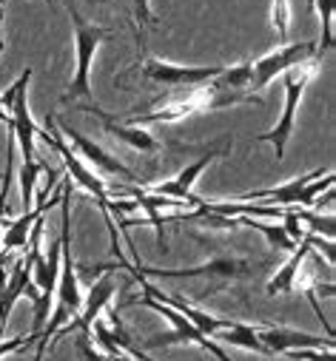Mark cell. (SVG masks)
<instances>
[{
    "mask_svg": "<svg viewBox=\"0 0 336 361\" xmlns=\"http://www.w3.org/2000/svg\"><path fill=\"white\" fill-rule=\"evenodd\" d=\"M242 103H263V97L251 94V92H228V88H220L214 82H203L194 88H186L183 97L165 100L160 103L154 111L148 114H128V126H154V123H180L186 117L194 114H211V111H222L231 106H242Z\"/></svg>",
    "mask_w": 336,
    "mask_h": 361,
    "instance_id": "6da1fadb",
    "label": "cell"
},
{
    "mask_svg": "<svg viewBox=\"0 0 336 361\" xmlns=\"http://www.w3.org/2000/svg\"><path fill=\"white\" fill-rule=\"evenodd\" d=\"M68 18H71V29H74L77 68H74V77L66 88V94H63V106H74V109L83 111L89 106H97L95 92H92V60H95V51L103 46V40L114 37V32L83 20L74 6H68Z\"/></svg>",
    "mask_w": 336,
    "mask_h": 361,
    "instance_id": "7a4b0ae2",
    "label": "cell"
},
{
    "mask_svg": "<svg viewBox=\"0 0 336 361\" xmlns=\"http://www.w3.org/2000/svg\"><path fill=\"white\" fill-rule=\"evenodd\" d=\"M257 267H268V262H254L239 256H214L205 264L197 267H145V264H134L137 274H143L145 279H205V290H200V296H211L220 288L231 285V282H242L254 276Z\"/></svg>",
    "mask_w": 336,
    "mask_h": 361,
    "instance_id": "3957f363",
    "label": "cell"
},
{
    "mask_svg": "<svg viewBox=\"0 0 336 361\" xmlns=\"http://www.w3.org/2000/svg\"><path fill=\"white\" fill-rule=\"evenodd\" d=\"M333 188V171L330 168H316L308 171L296 179L277 185V188H263V191H248L239 194L236 202H271V205H282V208H311L322 191Z\"/></svg>",
    "mask_w": 336,
    "mask_h": 361,
    "instance_id": "277c9868",
    "label": "cell"
},
{
    "mask_svg": "<svg viewBox=\"0 0 336 361\" xmlns=\"http://www.w3.org/2000/svg\"><path fill=\"white\" fill-rule=\"evenodd\" d=\"M322 68V60L313 57V60H305L294 68L285 71V109H282V117L277 120V126L265 134L257 137V142H271L274 145V154H277V162L285 157V145L288 140L294 137V126H296V109H299V100L305 94V88L308 82L319 74Z\"/></svg>",
    "mask_w": 336,
    "mask_h": 361,
    "instance_id": "5b68a950",
    "label": "cell"
},
{
    "mask_svg": "<svg viewBox=\"0 0 336 361\" xmlns=\"http://www.w3.org/2000/svg\"><path fill=\"white\" fill-rule=\"evenodd\" d=\"M35 137H40L49 148H54V151L60 154V159H63V165H66V176L71 179V185H80L86 194H92V197H95V202L100 205V211H103V214H109V202H112V197H109V185L103 183V176H97L86 162H83V159H80V157L66 145L63 134L57 131L54 117H46V126H43V128L37 126Z\"/></svg>",
    "mask_w": 336,
    "mask_h": 361,
    "instance_id": "8992f818",
    "label": "cell"
},
{
    "mask_svg": "<svg viewBox=\"0 0 336 361\" xmlns=\"http://www.w3.org/2000/svg\"><path fill=\"white\" fill-rule=\"evenodd\" d=\"M140 305L157 310L160 316H165L168 322H172V333H157V336H151V338L145 341V350H160V347H172V344H197L200 350L211 353L217 361H234V358L222 350V344H217L214 338H208L205 333H200V330H197L183 313H177L174 307H168V305H162V302H157V299H151V296H140Z\"/></svg>",
    "mask_w": 336,
    "mask_h": 361,
    "instance_id": "52a82bcc",
    "label": "cell"
},
{
    "mask_svg": "<svg viewBox=\"0 0 336 361\" xmlns=\"http://www.w3.org/2000/svg\"><path fill=\"white\" fill-rule=\"evenodd\" d=\"M228 151H231V142L225 140V142H220V145L208 148L205 154H200V157H197L191 165H186L174 179H165V183H154V185H148L145 191H151V194H157V197H168V200L186 202V205H191V208H200V205H203V200L194 194V183H197L200 173H203L214 159L225 157Z\"/></svg>",
    "mask_w": 336,
    "mask_h": 361,
    "instance_id": "ba28073f",
    "label": "cell"
},
{
    "mask_svg": "<svg viewBox=\"0 0 336 361\" xmlns=\"http://www.w3.org/2000/svg\"><path fill=\"white\" fill-rule=\"evenodd\" d=\"M313 57H319L316 54V43H282V49H277V51H271V54H265V57L251 63V82H248V88L263 92L271 80H277L288 68H294V66H299L305 60H313Z\"/></svg>",
    "mask_w": 336,
    "mask_h": 361,
    "instance_id": "9c48e42d",
    "label": "cell"
},
{
    "mask_svg": "<svg viewBox=\"0 0 336 361\" xmlns=\"http://www.w3.org/2000/svg\"><path fill=\"white\" fill-rule=\"evenodd\" d=\"M222 66H174V63H162L157 57H145L140 74L151 82L160 85H172V88H194L203 82H211L220 74Z\"/></svg>",
    "mask_w": 336,
    "mask_h": 361,
    "instance_id": "30bf717a",
    "label": "cell"
},
{
    "mask_svg": "<svg viewBox=\"0 0 336 361\" xmlns=\"http://www.w3.org/2000/svg\"><path fill=\"white\" fill-rule=\"evenodd\" d=\"M114 293H117L114 279H112L109 274H103V276L92 285L89 296H83V310H80V316H77V319H71V322H66V324H63L52 338H54V341H60V338H66L68 333H92V324H95V322L100 319V313L112 305Z\"/></svg>",
    "mask_w": 336,
    "mask_h": 361,
    "instance_id": "8fae6325",
    "label": "cell"
},
{
    "mask_svg": "<svg viewBox=\"0 0 336 361\" xmlns=\"http://www.w3.org/2000/svg\"><path fill=\"white\" fill-rule=\"evenodd\" d=\"M26 296L29 302L37 299V288L32 282V256L29 253H15L12 267H9V279L0 288V330L6 327L9 313L15 310L18 299Z\"/></svg>",
    "mask_w": 336,
    "mask_h": 361,
    "instance_id": "7c38bea8",
    "label": "cell"
},
{
    "mask_svg": "<svg viewBox=\"0 0 336 361\" xmlns=\"http://www.w3.org/2000/svg\"><path fill=\"white\" fill-rule=\"evenodd\" d=\"M52 185H54V183H49V185L40 191L37 208H32V211H23V214H20L18 219H12V222L6 219L4 236H0V253H9V256H15V253L26 250V242H29L32 225H35L40 216H46V211H49V208L60 205V194H52Z\"/></svg>",
    "mask_w": 336,
    "mask_h": 361,
    "instance_id": "4fadbf2b",
    "label": "cell"
},
{
    "mask_svg": "<svg viewBox=\"0 0 336 361\" xmlns=\"http://www.w3.org/2000/svg\"><path fill=\"white\" fill-rule=\"evenodd\" d=\"M257 330V338L263 341V347L268 350V355H285L291 350H299V347H333L330 336H313V333H302V330H291V327H282V324H254Z\"/></svg>",
    "mask_w": 336,
    "mask_h": 361,
    "instance_id": "5bb4252c",
    "label": "cell"
},
{
    "mask_svg": "<svg viewBox=\"0 0 336 361\" xmlns=\"http://www.w3.org/2000/svg\"><path fill=\"white\" fill-rule=\"evenodd\" d=\"M57 123V120H54ZM57 131L77 148V154L83 157V159H89L97 171H103V173H112V176H123V179H137V173L128 168V165H123L114 154H109L106 148H100L97 142H92L89 137H83L77 128H71V126H66V123H57Z\"/></svg>",
    "mask_w": 336,
    "mask_h": 361,
    "instance_id": "9a60e30c",
    "label": "cell"
},
{
    "mask_svg": "<svg viewBox=\"0 0 336 361\" xmlns=\"http://www.w3.org/2000/svg\"><path fill=\"white\" fill-rule=\"evenodd\" d=\"M83 111H89V114H95L100 123H103V128H106V134L109 137H114V140H120V142H126L128 148H134V151H143V154H151V151H160L162 145L145 131V128H140V126H128V123H117V120H112L100 106H89V109H83Z\"/></svg>",
    "mask_w": 336,
    "mask_h": 361,
    "instance_id": "2e32d148",
    "label": "cell"
},
{
    "mask_svg": "<svg viewBox=\"0 0 336 361\" xmlns=\"http://www.w3.org/2000/svg\"><path fill=\"white\" fill-rule=\"evenodd\" d=\"M308 253H311V242H308V233H305L302 242L291 250V259L277 270L274 279L268 282V288H265L268 296H277V293H294V279H296V274H299V267L305 264Z\"/></svg>",
    "mask_w": 336,
    "mask_h": 361,
    "instance_id": "e0dca14e",
    "label": "cell"
},
{
    "mask_svg": "<svg viewBox=\"0 0 336 361\" xmlns=\"http://www.w3.org/2000/svg\"><path fill=\"white\" fill-rule=\"evenodd\" d=\"M214 341H217V344L242 347V350H248V353H263V355H268V350H265V347H263V341L257 338L254 324H245V322H234L231 327L220 330V333L214 336Z\"/></svg>",
    "mask_w": 336,
    "mask_h": 361,
    "instance_id": "ac0fdd59",
    "label": "cell"
},
{
    "mask_svg": "<svg viewBox=\"0 0 336 361\" xmlns=\"http://www.w3.org/2000/svg\"><path fill=\"white\" fill-rule=\"evenodd\" d=\"M239 219V228H254V231H260L263 236H265V242L274 247V250H294L299 242H294L288 233H285V228H282V222L280 225H274V222H260V219H254V216H236Z\"/></svg>",
    "mask_w": 336,
    "mask_h": 361,
    "instance_id": "d6986e66",
    "label": "cell"
},
{
    "mask_svg": "<svg viewBox=\"0 0 336 361\" xmlns=\"http://www.w3.org/2000/svg\"><path fill=\"white\" fill-rule=\"evenodd\" d=\"M211 82L220 88H228V92H245L248 82H251V60L236 63V66H222Z\"/></svg>",
    "mask_w": 336,
    "mask_h": 361,
    "instance_id": "ffe728a7",
    "label": "cell"
},
{
    "mask_svg": "<svg viewBox=\"0 0 336 361\" xmlns=\"http://www.w3.org/2000/svg\"><path fill=\"white\" fill-rule=\"evenodd\" d=\"M40 173H49V165L40 162V159L20 165L18 179H20V205H23V211H32V197H35V185H37Z\"/></svg>",
    "mask_w": 336,
    "mask_h": 361,
    "instance_id": "44dd1931",
    "label": "cell"
},
{
    "mask_svg": "<svg viewBox=\"0 0 336 361\" xmlns=\"http://www.w3.org/2000/svg\"><path fill=\"white\" fill-rule=\"evenodd\" d=\"M313 6L322 18V37L316 43V54L325 57L333 49V20H336V0H313Z\"/></svg>",
    "mask_w": 336,
    "mask_h": 361,
    "instance_id": "7402d4cb",
    "label": "cell"
},
{
    "mask_svg": "<svg viewBox=\"0 0 336 361\" xmlns=\"http://www.w3.org/2000/svg\"><path fill=\"white\" fill-rule=\"evenodd\" d=\"M274 29L280 35L282 43H288V23H291V6H288V0H274Z\"/></svg>",
    "mask_w": 336,
    "mask_h": 361,
    "instance_id": "603a6c76",
    "label": "cell"
},
{
    "mask_svg": "<svg viewBox=\"0 0 336 361\" xmlns=\"http://www.w3.org/2000/svg\"><path fill=\"white\" fill-rule=\"evenodd\" d=\"M285 355H291L296 361H336L333 347H299V350H291Z\"/></svg>",
    "mask_w": 336,
    "mask_h": 361,
    "instance_id": "cb8c5ba5",
    "label": "cell"
},
{
    "mask_svg": "<svg viewBox=\"0 0 336 361\" xmlns=\"http://www.w3.org/2000/svg\"><path fill=\"white\" fill-rule=\"evenodd\" d=\"M35 341H37V336H35V333L15 336V338H0V358H6V355H12V353H20V350L32 347Z\"/></svg>",
    "mask_w": 336,
    "mask_h": 361,
    "instance_id": "d4e9b609",
    "label": "cell"
},
{
    "mask_svg": "<svg viewBox=\"0 0 336 361\" xmlns=\"http://www.w3.org/2000/svg\"><path fill=\"white\" fill-rule=\"evenodd\" d=\"M134 20L140 23V35H137V43H140L143 40V29L157 23V18H154V12L148 6V0H134Z\"/></svg>",
    "mask_w": 336,
    "mask_h": 361,
    "instance_id": "484cf974",
    "label": "cell"
},
{
    "mask_svg": "<svg viewBox=\"0 0 336 361\" xmlns=\"http://www.w3.org/2000/svg\"><path fill=\"white\" fill-rule=\"evenodd\" d=\"M0 123H4V126H9V123H12V114L6 111V106H4V100H0Z\"/></svg>",
    "mask_w": 336,
    "mask_h": 361,
    "instance_id": "4316f807",
    "label": "cell"
}]
</instances>
